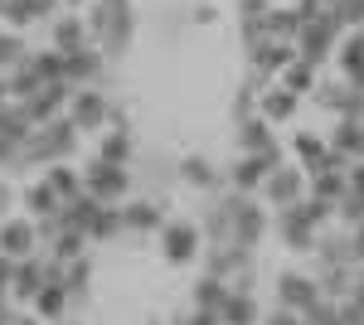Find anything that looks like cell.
Masks as SVG:
<instances>
[{"mask_svg":"<svg viewBox=\"0 0 364 325\" xmlns=\"http://www.w3.org/2000/svg\"><path fill=\"white\" fill-rule=\"evenodd\" d=\"M151 325H166V321H151Z\"/></svg>","mask_w":364,"mask_h":325,"instance_id":"cell-29","label":"cell"},{"mask_svg":"<svg viewBox=\"0 0 364 325\" xmlns=\"http://www.w3.org/2000/svg\"><path fill=\"white\" fill-rule=\"evenodd\" d=\"M92 0H63V10H87Z\"/></svg>","mask_w":364,"mask_h":325,"instance_id":"cell-26","label":"cell"},{"mask_svg":"<svg viewBox=\"0 0 364 325\" xmlns=\"http://www.w3.org/2000/svg\"><path fill=\"white\" fill-rule=\"evenodd\" d=\"M306 185L311 175L301 170V165H277L272 175H267V185H262V199H267V209H291V204H301L306 199Z\"/></svg>","mask_w":364,"mask_h":325,"instance_id":"cell-4","label":"cell"},{"mask_svg":"<svg viewBox=\"0 0 364 325\" xmlns=\"http://www.w3.org/2000/svg\"><path fill=\"white\" fill-rule=\"evenodd\" d=\"M306 325H345V321H340V306H336V301H321V306L306 316Z\"/></svg>","mask_w":364,"mask_h":325,"instance_id":"cell-18","label":"cell"},{"mask_svg":"<svg viewBox=\"0 0 364 325\" xmlns=\"http://www.w3.org/2000/svg\"><path fill=\"white\" fill-rule=\"evenodd\" d=\"M350 262H355V267H364V223H355V228H350Z\"/></svg>","mask_w":364,"mask_h":325,"instance_id":"cell-20","label":"cell"},{"mask_svg":"<svg viewBox=\"0 0 364 325\" xmlns=\"http://www.w3.org/2000/svg\"><path fill=\"white\" fill-rule=\"evenodd\" d=\"M0 252L5 257H34V252H44V243H39V228H34V218L29 214H10L5 223H0Z\"/></svg>","mask_w":364,"mask_h":325,"instance_id":"cell-7","label":"cell"},{"mask_svg":"<svg viewBox=\"0 0 364 325\" xmlns=\"http://www.w3.org/2000/svg\"><path fill=\"white\" fill-rule=\"evenodd\" d=\"M20 321V311H15V301L10 297H0V325H15Z\"/></svg>","mask_w":364,"mask_h":325,"instance_id":"cell-23","label":"cell"},{"mask_svg":"<svg viewBox=\"0 0 364 325\" xmlns=\"http://www.w3.org/2000/svg\"><path fill=\"white\" fill-rule=\"evenodd\" d=\"M5 102H15V92H10V78L0 73V107H5Z\"/></svg>","mask_w":364,"mask_h":325,"instance_id":"cell-24","label":"cell"},{"mask_svg":"<svg viewBox=\"0 0 364 325\" xmlns=\"http://www.w3.org/2000/svg\"><path fill=\"white\" fill-rule=\"evenodd\" d=\"M87 243H92L87 233H78V228H63V233H58V238L44 247V252H49V262H63V267H68V262L87 257Z\"/></svg>","mask_w":364,"mask_h":325,"instance_id":"cell-14","label":"cell"},{"mask_svg":"<svg viewBox=\"0 0 364 325\" xmlns=\"http://www.w3.org/2000/svg\"><path fill=\"white\" fill-rule=\"evenodd\" d=\"M20 209H25L29 218H54L58 209H63V199H58V190L39 175V180H29L25 190H20Z\"/></svg>","mask_w":364,"mask_h":325,"instance_id":"cell-10","label":"cell"},{"mask_svg":"<svg viewBox=\"0 0 364 325\" xmlns=\"http://www.w3.org/2000/svg\"><path fill=\"white\" fill-rule=\"evenodd\" d=\"M112 112H117V97H107V87H78L73 102H68V117L83 136H102L112 127Z\"/></svg>","mask_w":364,"mask_h":325,"instance_id":"cell-2","label":"cell"},{"mask_svg":"<svg viewBox=\"0 0 364 325\" xmlns=\"http://www.w3.org/2000/svg\"><path fill=\"white\" fill-rule=\"evenodd\" d=\"M63 325H83V321H63Z\"/></svg>","mask_w":364,"mask_h":325,"instance_id":"cell-27","label":"cell"},{"mask_svg":"<svg viewBox=\"0 0 364 325\" xmlns=\"http://www.w3.org/2000/svg\"><path fill=\"white\" fill-rule=\"evenodd\" d=\"M34 132H39V127L29 122V112L20 107V102H5V107H0V136H5V141L29 146V136H34Z\"/></svg>","mask_w":364,"mask_h":325,"instance_id":"cell-13","label":"cell"},{"mask_svg":"<svg viewBox=\"0 0 364 325\" xmlns=\"http://www.w3.org/2000/svg\"><path fill=\"white\" fill-rule=\"evenodd\" d=\"M0 170H20V146L0 136Z\"/></svg>","mask_w":364,"mask_h":325,"instance_id":"cell-19","label":"cell"},{"mask_svg":"<svg viewBox=\"0 0 364 325\" xmlns=\"http://www.w3.org/2000/svg\"><path fill=\"white\" fill-rule=\"evenodd\" d=\"M224 325H257V297L233 287V297L224 306Z\"/></svg>","mask_w":364,"mask_h":325,"instance_id":"cell-15","label":"cell"},{"mask_svg":"<svg viewBox=\"0 0 364 325\" xmlns=\"http://www.w3.org/2000/svg\"><path fill=\"white\" fill-rule=\"evenodd\" d=\"M83 190L97 204H127L132 199V165H112L102 156H87L83 161Z\"/></svg>","mask_w":364,"mask_h":325,"instance_id":"cell-1","label":"cell"},{"mask_svg":"<svg viewBox=\"0 0 364 325\" xmlns=\"http://www.w3.org/2000/svg\"><path fill=\"white\" fill-rule=\"evenodd\" d=\"M321 301H326V292H321V282H316L311 272L291 267V272H282V277H277V306H282V311H291V316L306 321Z\"/></svg>","mask_w":364,"mask_h":325,"instance_id":"cell-3","label":"cell"},{"mask_svg":"<svg viewBox=\"0 0 364 325\" xmlns=\"http://www.w3.org/2000/svg\"><path fill=\"white\" fill-rule=\"evenodd\" d=\"M262 325H306V321H301V316H291V311H282V306H277V311H267V316H262Z\"/></svg>","mask_w":364,"mask_h":325,"instance_id":"cell-22","label":"cell"},{"mask_svg":"<svg viewBox=\"0 0 364 325\" xmlns=\"http://www.w3.org/2000/svg\"><path fill=\"white\" fill-rule=\"evenodd\" d=\"M199 238H204V233H199L195 218L170 214L166 223H161V252H166V262H175V267H180V262H190V257L199 252Z\"/></svg>","mask_w":364,"mask_h":325,"instance_id":"cell-5","label":"cell"},{"mask_svg":"<svg viewBox=\"0 0 364 325\" xmlns=\"http://www.w3.org/2000/svg\"><path fill=\"white\" fill-rule=\"evenodd\" d=\"M15 209H20V190H15V185H10V180L0 175V223L15 214Z\"/></svg>","mask_w":364,"mask_h":325,"instance_id":"cell-17","label":"cell"},{"mask_svg":"<svg viewBox=\"0 0 364 325\" xmlns=\"http://www.w3.org/2000/svg\"><path fill=\"white\" fill-rule=\"evenodd\" d=\"M49 287V252H34V257H20L15 262V287H10V301L20 306H34V297Z\"/></svg>","mask_w":364,"mask_h":325,"instance_id":"cell-8","label":"cell"},{"mask_svg":"<svg viewBox=\"0 0 364 325\" xmlns=\"http://www.w3.org/2000/svg\"><path fill=\"white\" fill-rule=\"evenodd\" d=\"M166 204L156 199V194H132L127 204H122V223H127V233H151V228H161L166 223Z\"/></svg>","mask_w":364,"mask_h":325,"instance_id":"cell-9","label":"cell"},{"mask_svg":"<svg viewBox=\"0 0 364 325\" xmlns=\"http://www.w3.org/2000/svg\"><path fill=\"white\" fill-rule=\"evenodd\" d=\"M92 156H102V161H112V165H132V127H107V132L97 136Z\"/></svg>","mask_w":364,"mask_h":325,"instance_id":"cell-12","label":"cell"},{"mask_svg":"<svg viewBox=\"0 0 364 325\" xmlns=\"http://www.w3.org/2000/svg\"><path fill=\"white\" fill-rule=\"evenodd\" d=\"M49 44H54L58 54H83L97 39H92V29H87L83 10H63L58 20H49Z\"/></svg>","mask_w":364,"mask_h":325,"instance_id":"cell-6","label":"cell"},{"mask_svg":"<svg viewBox=\"0 0 364 325\" xmlns=\"http://www.w3.org/2000/svg\"><path fill=\"white\" fill-rule=\"evenodd\" d=\"M10 287H15V257L0 252V297H10Z\"/></svg>","mask_w":364,"mask_h":325,"instance_id":"cell-21","label":"cell"},{"mask_svg":"<svg viewBox=\"0 0 364 325\" xmlns=\"http://www.w3.org/2000/svg\"><path fill=\"white\" fill-rule=\"evenodd\" d=\"M180 180L195 185V190H209V185H214V165L204 161V156H185V161H180Z\"/></svg>","mask_w":364,"mask_h":325,"instance_id":"cell-16","label":"cell"},{"mask_svg":"<svg viewBox=\"0 0 364 325\" xmlns=\"http://www.w3.org/2000/svg\"><path fill=\"white\" fill-rule=\"evenodd\" d=\"M15 325H49V321H39L34 311H20V321H15Z\"/></svg>","mask_w":364,"mask_h":325,"instance_id":"cell-25","label":"cell"},{"mask_svg":"<svg viewBox=\"0 0 364 325\" xmlns=\"http://www.w3.org/2000/svg\"><path fill=\"white\" fill-rule=\"evenodd\" d=\"M0 34H5V20H0Z\"/></svg>","mask_w":364,"mask_h":325,"instance_id":"cell-28","label":"cell"},{"mask_svg":"<svg viewBox=\"0 0 364 325\" xmlns=\"http://www.w3.org/2000/svg\"><path fill=\"white\" fill-rule=\"evenodd\" d=\"M175 325H185V321H175Z\"/></svg>","mask_w":364,"mask_h":325,"instance_id":"cell-30","label":"cell"},{"mask_svg":"<svg viewBox=\"0 0 364 325\" xmlns=\"http://www.w3.org/2000/svg\"><path fill=\"white\" fill-rule=\"evenodd\" d=\"M39 175L58 190L63 204H68V199H78V194H87L83 190V165H73V161H58V165H49V170H39Z\"/></svg>","mask_w":364,"mask_h":325,"instance_id":"cell-11","label":"cell"}]
</instances>
